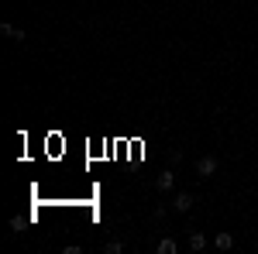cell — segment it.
I'll list each match as a JSON object with an SVG mask.
<instances>
[{
	"instance_id": "cell-1",
	"label": "cell",
	"mask_w": 258,
	"mask_h": 254,
	"mask_svg": "<svg viewBox=\"0 0 258 254\" xmlns=\"http://www.w3.org/2000/svg\"><path fill=\"white\" fill-rule=\"evenodd\" d=\"M217 165H220V161H217L214 155H203V158L197 161V176H200V179H210L214 172H217Z\"/></svg>"
},
{
	"instance_id": "cell-2",
	"label": "cell",
	"mask_w": 258,
	"mask_h": 254,
	"mask_svg": "<svg viewBox=\"0 0 258 254\" xmlns=\"http://www.w3.org/2000/svg\"><path fill=\"white\" fill-rule=\"evenodd\" d=\"M193 203H197V199H193L189 193H176V196H172V210H176V213H189Z\"/></svg>"
},
{
	"instance_id": "cell-3",
	"label": "cell",
	"mask_w": 258,
	"mask_h": 254,
	"mask_svg": "<svg viewBox=\"0 0 258 254\" xmlns=\"http://www.w3.org/2000/svg\"><path fill=\"white\" fill-rule=\"evenodd\" d=\"M155 186H159V193H169V189L176 186V172H172V168H165V172H159V179H155Z\"/></svg>"
},
{
	"instance_id": "cell-4",
	"label": "cell",
	"mask_w": 258,
	"mask_h": 254,
	"mask_svg": "<svg viewBox=\"0 0 258 254\" xmlns=\"http://www.w3.org/2000/svg\"><path fill=\"white\" fill-rule=\"evenodd\" d=\"M189 251H193V254L207 251V234H200V230H193V234H189Z\"/></svg>"
},
{
	"instance_id": "cell-5",
	"label": "cell",
	"mask_w": 258,
	"mask_h": 254,
	"mask_svg": "<svg viewBox=\"0 0 258 254\" xmlns=\"http://www.w3.org/2000/svg\"><path fill=\"white\" fill-rule=\"evenodd\" d=\"M214 247H217V251H231V247H234V237L227 234V230H220V234L214 237Z\"/></svg>"
},
{
	"instance_id": "cell-6",
	"label": "cell",
	"mask_w": 258,
	"mask_h": 254,
	"mask_svg": "<svg viewBox=\"0 0 258 254\" xmlns=\"http://www.w3.org/2000/svg\"><path fill=\"white\" fill-rule=\"evenodd\" d=\"M0 31H4V35H7V38H14V41H24V38H28V35H24V31H21V28H14V24H11V21H4V24H0Z\"/></svg>"
},
{
	"instance_id": "cell-7",
	"label": "cell",
	"mask_w": 258,
	"mask_h": 254,
	"mask_svg": "<svg viewBox=\"0 0 258 254\" xmlns=\"http://www.w3.org/2000/svg\"><path fill=\"white\" fill-rule=\"evenodd\" d=\"M155 251H159V254H176V251H179V244L172 240V237H162V240H159V247H155Z\"/></svg>"
},
{
	"instance_id": "cell-8",
	"label": "cell",
	"mask_w": 258,
	"mask_h": 254,
	"mask_svg": "<svg viewBox=\"0 0 258 254\" xmlns=\"http://www.w3.org/2000/svg\"><path fill=\"white\" fill-rule=\"evenodd\" d=\"M103 251H107V254H120V251H124V244H120V240H110Z\"/></svg>"
}]
</instances>
